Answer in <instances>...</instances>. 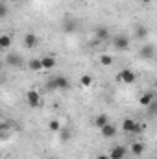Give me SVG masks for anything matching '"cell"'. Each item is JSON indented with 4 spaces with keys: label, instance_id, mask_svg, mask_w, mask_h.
I'll use <instances>...</instances> for the list:
<instances>
[{
    "label": "cell",
    "instance_id": "6da1fadb",
    "mask_svg": "<svg viewBox=\"0 0 157 159\" xmlns=\"http://www.w3.org/2000/svg\"><path fill=\"white\" fill-rule=\"evenodd\" d=\"M146 126L142 124V122H137V120L133 119H124L122 120V131H126V133H139V131H142Z\"/></svg>",
    "mask_w": 157,
    "mask_h": 159
},
{
    "label": "cell",
    "instance_id": "7a4b0ae2",
    "mask_svg": "<svg viewBox=\"0 0 157 159\" xmlns=\"http://www.w3.org/2000/svg\"><path fill=\"white\" fill-rule=\"evenodd\" d=\"M70 87V80L67 76H56L48 81V89H57V91H67Z\"/></svg>",
    "mask_w": 157,
    "mask_h": 159
},
{
    "label": "cell",
    "instance_id": "3957f363",
    "mask_svg": "<svg viewBox=\"0 0 157 159\" xmlns=\"http://www.w3.org/2000/svg\"><path fill=\"white\" fill-rule=\"evenodd\" d=\"M117 80H118V81H122V83H128V85H131V83L137 80V74H135L131 69H122V70L117 74Z\"/></svg>",
    "mask_w": 157,
    "mask_h": 159
},
{
    "label": "cell",
    "instance_id": "277c9868",
    "mask_svg": "<svg viewBox=\"0 0 157 159\" xmlns=\"http://www.w3.org/2000/svg\"><path fill=\"white\" fill-rule=\"evenodd\" d=\"M26 102H28V106H30L32 109L39 107V104H41V93H39V91H35V89H30V91L26 93Z\"/></svg>",
    "mask_w": 157,
    "mask_h": 159
},
{
    "label": "cell",
    "instance_id": "5b68a950",
    "mask_svg": "<svg viewBox=\"0 0 157 159\" xmlns=\"http://www.w3.org/2000/svg\"><path fill=\"white\" fill-rule=\"evenodd\" d=\"M113 44H115V48H118L120 52H124V50L129 48V37L124 35V34H118V35L113 37Z\"/></svg>",
    "mask_w": 157,
    "mask_h": 159
},
{
    "label": "cell",
    "instance_id": "8992f818",
    "mask_svg": "<svg viewBox=\"0 0 157 159\" xmlns=\"http://www.w3.org/2000/svg\"><path fill=\"white\" fill-rule=\"evenodd\" d=\"M126 156H128V148L122 146V144H117V146H113L109 150V157L111 159H126Z\"/></svg>",
    "mask_w": 157,
    "mask_h": 159
},
{
    "label": "cell",
    "instance_id": "52a82bcc",
    "mask_svg": "<svg viewBox=\"0 0 157 159\" xmlns=\"http://www.w3.org/2000/svg\"><path fill=\"white\" fill-rule=\"evenodd\" d=\"M139 56H141L142 59H154V56H155V46H154V44H142L141 50H139Z\"/></svg>",
    "mask_w": 157,
    "mask_h": 159
},
{
    "label": "cell",
    "instance_id": "ba28073f",
    "mask_svg": "<svg viewBox=\"0 0 157 159\" xmlns=\"http://www.w3.org/2000/svg\"><path fill=\"white\" fill-rule=\"evenodd\" d=\"M154 100H155V94H154V91L142 93V94L139 96V104H141L142 107H150V106L154 104Z\"/></svg>",
    "mask_w": 157,
    "mask_h": 159
},
{
    "label": "cell",
    "instance_id": "9c48e42d",
    "mask_svg": "<svg viewBox=\"0 0 157 159\" xmlns=\"http://www.w3.org/2000/svg\"><path fill=\"white\" fill-rule=\"evenodd\" d=\"M100 133H102V137H104V139H113V137L117 135V126L109 122V124H105V126L100 129Z\"/></svg>",
    "mask_w": 157,
    "mask_h": 159
},
{
    "label": "cell",
    "instance_id": "30bf717a",
    "mask_svg": "<svg viewBox=\"0 0 157 159\" xmlns=\"http://www.w3.org/2000/svg\"><path fill=\"white\" fill-rule=\"evenodd\" d=\"M144 150H146V146H144V143H141V141H135V143H131V146H129V152H131L135 157H141V156L144 154Z\"/></svg>",
    "mask_w": 157,
    "mask_h": 159
},
{
    "label": "cell",
    "instance_id": "8fae6325",
    "mask_svg": "<svg viewBox=\"0 0 157 159\" xmlns=\"http://www.w3.org/2000/svg\"><path fill=\"white\" fill-rule=\"evenodd\" d=\"M41 61H43V70H52L57 65V59L54 56H44V57H41Z\"/></svg>",
    "mask_w": 157,
    "mask_h": 159
},
{
    "label": "cell",
    "instance_id": "7c38bea8",
    "mask_svg": "<svg viewBox=\"0 0 157 159\" xmlns=\"http://www.w3.org/2000/svg\"><path fill=\"white\" fill-rule=\"evenodd\" d=\"M78 30V22L74 19H65L63 20V32L65 34H74Z\"/></svg>",
    "mask_w": 157,
    "mask_h": 159
},
{
    "label": "cell",
    "instance_id": "4fadbf2b",
    "mask_svg": "<svg viewBox=\"0 0 157 159\" xmlns=\"http://www.w3.org/2000/svg\"><path fill=\"white\" fill-rule=\"evenodd\" d=\"M24 46H26V48H30V50L37 46V35H35L34 32H28V34L24 35Z\"/></svg>",
    "mask_w": 157,
    "mask_h": 159
},
{
    "label": "cell",
    "instance_id": "5bb4252c",
    "mask_svg": "<svg viewBox=\"0 0 157 159\" xmlns=\"http://www.w3.org/2000/svg\"><path fill=\"white\" fill-rule=\"evenodd\" d=\"M133 35H135V39H146L148 37V28L142 26V24H137L135 30H133Z\"/></svg>",
    "mask_w": 157,
    "mask_h": 159
},
{
    "label": "cell",
    "instance_id": "9a60e30c",
    "mask_svg": "<svg viewBox=\"0 0 157 159\" xmlns=\"http://www.w3.org/2000/svg\"><path fill=\"white\" fill-rule=\"evenodd\" d=\"M105 124H109V117H107L105 113H100V115H96V119H94V126H96L98 129H102Z\"/></svg>",
    "mask_w": 157,
    "mask_h": 159
},
{
    "label": "cell",
    "instance_id": "2e32d148",
    "mask_svg": "<svg viewBox=\"0 0 157 159\" xmlns=\"http://www.w3.org/2000/svg\"><path fill=\"white\" fill-rule=\"evenodd\" d=\"M94 35H96V39H100V41H105V39H109V37H111L109 30H107V28H104V26H98V28H96V32H94Z\"/></svg>",
    "mask_w": 157,
    "mask_h": 159
},
{
    "label": "cell",
    "instance_id": "e0dca14e",
    "mask_svg": "<svg viewBox=\"0 0 157 159\" xmlns=\"http://www.w3.org/2000/svg\"><path fill=\"white\" fill-rule=\"evenodd\" d=\"M48 129L52 131V133H59L61 129H63V126H61V122L57 119H52L50 122H48Z\"/></svg>",
    "mask_w": 157,
    "mask_h": 159
},
{
    "label": "cell",
    "instance_id": "ac0fdd59",
    "mask_svg": "<svg viewBox=\"0 0 157 159\" xmlns=\"http://www.w3.org/2000/svg\"><path fill=\"white\" fill-rule=\"evenodd\" d=\"M28 67H30V70L39 72V70H43V61H41V59H30Z\"/></svg>",
    "mask_w": 157,
    "mask_h": 159
},
{
    "label": "cell",
    "instance_id": "d6986e66",
    "mask_svg": "<svg viewBox=\"0 0 157 159\" xmlns=\"http://www.w3.org/2000/svg\"><path fill=\"white\" fill-rule=\"evenodd\" d=\"M113 61H115V59H113V56H109V54H102V56H100V63H102L104 67H111Z\"/></svg>",
    "mask_w": 157,
    "mask_h": 159
},
{
    "label": "cell",
    "instance_id": "ffe728a7",
    "mask_svg": "<svg viewBox=\"0 0 157 159\" xmlns=\"http://www.w3.org/2000/svg\"><path fill=\"white\" fill-rule=\"evenodd\" d=\"M9 46H11V37L9 35H0V48L7 50Z\"/></svg>",
    "mask_w": 157,
    "mask_h": 159
},
{
    "label": "cell",
    "instance_id": "44dd1931",
    "mask_svg": "<svg viewBox=\"0 0 157 159\" xmlns=\"http://www.w3.org/2000/svg\"><path fill=\"white\" fill-rule=\"evenodd\" d=\"M79 83H81V87H91L92 85V76L91 74H83L79 78Z\"/></svg>",
    "mask_w": 157,
    "mask_h": 159
},
{
    "label": "cell",
    "instance_id": "7402d4cb",
    "mask_svg": "<svg viewBox=\"0 0 157 159\" xmlns=\"http://www.w3.org/2000/svg\"><path fill=\"white\" fill-rule=\"evenodd\" d=\"M59 137H61L63 143H67V141L70 139V131H69V129H61V131H59Z\"/></svg>",
    "mask_w": 157,
    "mask_h": 159
},
{
    "label": "cell",
    "instance_id": "603a6c76",
    "mask_svg": "<svg viewBox=\"0 0 157 159\" xmlns=\"http://www.w3.org/2000/svg\"><path fill=\"white\" fill-rule=\"evenodd\" d=\"M6 15H7V6H6V4H2V7H0V20H4V19H6Z\"/></svg>",
    "mask_w": 157,
    "mask_h": 159
},
{
    "label": "cell",
    "instance_id": "cb8c5ba5",
    "mask_svg": "<svg viewBox=\"0 0 157 159\" xmlns=\"http://www.w3.org/2000/svg\"><path fill=\"white\" fill-rule=\"evenodd\" d=\"M96 159H111V157H109V154H107V156H105V154H102V156H98Z\"/></svg>",
    "mask_w": 157,
    "mask_h": 159
},
{
    "label": "cell",
    "instance_id": "d4e9b609",
    "mask_svg": "<svg viewBox=\"0 0 157 159\" xmlns=\"http://www.w3.org/2000/svg\"><path fill=\"white\" fill-rule=\"evenodd\" d=\"M141 2H142V4H144V6H150V4H152V2H154V0H141Z\"/></svg>",
    "mask_w": 157,
    "mask_h": 159
},
{
    "label": "cell",
    "instance_id": "484cf974",
    "mask_svg": "<svg viewBox=\"0 0 157 159\" xmlns=\"http://www.w3.org/2000/svg\"><path fill=\"white\" fill-rule=\"evenodd\" d=\"M154 94H155V100H157V89H155V91H154Z\"/></svg>",
    "mask_w": 157,
    "mask_h": 159
},
{
    "label": "cell",
    "instance_id": "4316f807",
    "mask_svg": "<svg viewBox=\"0 0 157 159\" xmlns=\"http://www.w3.org/2000/svg\"><path fill=\"white\" fill-rule=\"evenodd\" d=\"M11 2H22V0H11Z\"/></svg>",
    "mask_w": 157,
    "mask_h": 159
},
{
    "label": "cell",
    "instance_id": "83f0119b",
    "mask_svg": "<svg viewBox=\"0 0 157 159\" xmlns=\"http://www.w3.org/2000/svg\"><path fill=\"white\" fill-rule=\"evenodd\" d=\"M6 2H7V0H2V4H6Z\"/></svg>",
    "mask_w": 157,
    "mask_h": 159
}]
</instances>
